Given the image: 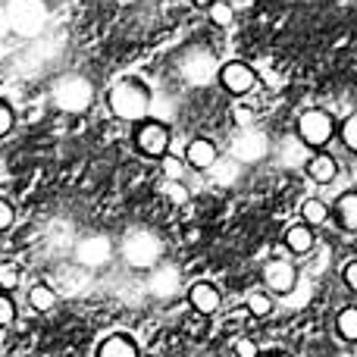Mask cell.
Returning <instances> with one entry per match:
<instances>
[{
    "label": "cell",
    "instance_id": "obj_23",
    "mask_svg": "<svg viewBox=\"0 0 357 357\" xmlns=\"http://www.w3.org/2000/svg\"><path fill=\"white\" fill-rule=\"evenodd\" d=\"M342 138H345V148L357 154V116L345 119V126H342Z\"/></svg>",
    "mask_w": 357,
    "mask_h": 357
},
{
    "label": "cell",
    "instance_id": "obj_16",
    "mask_svg": "<svg viewBox=\"0 0 357 357\" xmlns=\"http://www.w3.org/2000/svg\"><path fill=\"white\" fill-rule=\"evenodd\" d=\"M301 216H304V226H323L329 216V207L320 197H310V201L301 204Z\"/></svg>",
    "mask_w": 357,
    "mask_h": 357
},
{
    "label": "cell",
    "instance_id": "obj_21",
    "mask_svg": "<svg viewBox=\"0 0 357 357\" xmlns=\"http://www.w3.org/2000/svg\"><path fill=\"white\" fill-rule=\"evenodd\" d=\"M248 310H251L254 317H270L273 314V301L266 291H251L248 295Z\"/></svg>",
    "mask_w": 357,
    "mask_h": 357
},
{
    "label": "cell",
    "instance_id": "obj_1",
    "mask_svg": "<svg viewBox=\"0 0 357 357\" xmlns=\"http://www.w3.org/2000/svg\"><path fill=\"white\" fill-rule=\"evenodd\" d=\"M110 107H113V113H116L119 119H144L148 116V110H151V94H148V88L142 85V82H119L116 88H113V94H110Z\"/></svg>",
    "mask_w": 357,
    "mask_h": 357
},
{
    "label": "cell",
    "instance_id": "obj_14",
    "mask_svg": "<svg viewBox=\"0 0 357 357\" xmlns=\"http://www.w3.org/2000/svg\"><path fill=\"white\" fill-rule=\"evenodd\" d=\"M98 357H138V348L129 335H110V339L98 348Z\"/></svg>",
    "mask_w": 357,
    "mask_h": 357
},
{
    "label": "cell",
    "instance_id": "obj_8",
    "mask_svg": "<svg viewBox=\"0 0 357 357\" xmlns=\"http://www.w3.org/2000/svg\"><path fill=\"white\" fill-rule=\"evenodd\" d=\"M232 151L238 160H260V157L266 154V138L260 135V132H241V135L235 138Z\"/></svg>",
    "mask_w": 357,
    "mask_h": 357
},
{
    "label": "cell",
    "instance_id": "obj_24",
    "mask_svg": "<svg viewBox=\"0 0 357 357\" xmlns=\"http://www.w3.org/2000/svg\"><path fill=\"white\" fill-rule=\"evenodd\" d=\"M13 317H16V304H13L10 298L0 295V326H10Z\"/></svg>",
    "mask_w": 357,
    "mask_h": 357
},
{
    "label": "cell",
    "instance_id": "obj_32",
    "mask_svg": "<svg viewBox=\"0 0 357 357\" xmlns=\"http://www.w3.org/2000/svg\"><path fill=\"white\" fill-rule=\"evenodd\" d=\"M273 357H285V354H273Z\"/></svg>",
    "mask_w": 357,
    "mask_h": 357
},
{
    "label": "cell",
    "instance_id": "obj_26",
    "mask_svg": "<svg viewBox=\"0 0 357 357\" xmlns=\"http://www.w3.org/2000/svg\"><path fill=\"white\" fill-rule=\"evenodd\" d=\"M10 129H13V110L0 100V135H6Z\"/></svg>",
    "mask_w": 357,
    "mask_h": 357
},
{
    "label": "cell",
    "instance_id": "obj_11",
    "mask_svg": "<svg viewBox=\"0 0 357 357\" xmlns=\"http://www.w3.org/2000/svg\"><path fill=\"white\" fill-rule=\"evenodd\" d=\"M285 248H289L291 254H310L314 251V232H310V226L298 222V226L285 229Z\"/></svg>",
    "mask_w": 357,
    "mask_h": 357
},
{
    "label": "cell",
    "instance_id": "obj_31",
    "mask_svg": "<svg viewBox=\"0 0 357 357\" xmlns=\"http://www.w3.org/2000/svg\"><path fill=\"white\" fill-rule=\"evenodd\" d=\"M191 3H197V6H210V3H216V0H191Z\"/></svg>",
    "mask_w": 357,
    "mask_h": 357
},
{
    "label": "cell",
    "instance_id": "obj_30",
    "mask_svg": "<svg viewBox=\"0 0 357 357\" xmlns=\"http://www.w3.org/2000/svg\"><path fill=\"white\" fill-rule=\"evenodd\" d=\"M167 195L173 197V201H178V204H182L185 197H188V195L182 191V185H178V182H169V185H167Z\"/></svg>",
    "mask_w": 357,
    "mask_h": 357
},
{
    "label": "cell",
    "instance_id": "obj_29",
    "mask_svg": "<svg viewBox=\"0 0 357 357\" xmlns=\"http://www.w3.org/2000/svg\"><path fill=\"white\" fill-rule=\"evenodd\" d=\"M342 276H345L348 289H351V291H357V260H351V264L345 266V273H342Z\"/></svg>",
    "mask_w": 357,
    "mask_h": 357
},
{
    "label": "cell",
    "instance_id": "obj_28",
    "mask_svg": "<svg viewBox=\"0 0 357 357\" xmlns=\"http://www.w3.org/2000/svg\"><path fill=\"white\" fill-rule=\"evenodd\" d=\"M13 216H16V213H13L10 204L0 201V229H10L13 226Z\"/></svg>",
    "mask_w": 357,
    "mask_h": 357
},
{
    "label": "cell",
    "instance_id": "obj_7",
    "mask_svg": "<svg viewBox=\"0 0 357 357\" xmlns=\"http://www.w3.org/2000/svg\"><path fill=\"white\" fill-rule=\"evenodd\" d=\"M188 301H191V307L197 310V314H213V310H220V289L216 285H210V282H195L188 289Z\"/></svg>",
    "mask_w": 357,
    "mask_h": 357
},
{
    "label": "cell",
    "instance_id": "obj_2",
    "mask_svg": "<svg viewBox=\"0 0 357 357\" xmlns=\"http://www.w3.org/2000/svg\"><path fill=\"white\" fill-rule=\"evenodd\" d=\"M333 132H335V123L326 110H307L298 119V135H301V142L307 148H323L333 138Z\"/></svg>",
    "mask_w": 357,
    "mask_h": 357
},
{
    "label": "cell",
    "instance_id": "obj_12",
    "mask_svg": "<svg viewBox=\"0 0 357 357\" xmlns=\"http://www.w3.org/2000/svg\"><path fill=\"white\" fill-rule=\"evenodd\" d=\"M304 167H307L310 178H314V182H320V185L333 182L335 173H339V167H335V160H333V157H329V154H310Z\"/></svg>",
    "mask_w": 357,
    "mask_h": 357
},
{
    "label": "cell",
    "instance_id": "obj_10",
    "mask_svg": "<svg viewBox=\"0 0 357 357\" xmlns=\"http://www.w3.org/2000/svg\"><path fill=\"white\" fill-rule=\"evenodd\" d=\"M88 100H91V88H88V82H79V79L56 91V104L66 107V110H82Z\"/></svg>",
    "mask_w": 357,
    "mask_h": 357
},
{
    "label": "cell",
    "instance_id": "obj_18",
    "mask_svg": "<svg viewBox=\"0 0 357 357\" xmlns=\"http://www.w3.org/2000/svg\"><path fill=\"white\" fill-rule=\"evenodd\" d=\"M176 289H178V273L176 270H167V266H163V270L151 279V291H154V295H160V298L173 295Z\"/></svg>",
    "mask_w": 357,
    "mask_h": 357
},
{
    "label": "cell",
    "instance_id": "obj_6",
    "mask_svg": "<svg viewBox=\"0 0 357 357\" xmlns=\"http://www.w3.org/2000/svg\"><path fill=\"white\" fill-rule=\"evenodd\" d=\"M135 142H138V148H142V154L163 157L169 148V129L163 123H144L142 129L135 132Z\"/></svg>",
    "mask_w": 357,
    "mask_h": 357
},
{
    "label": "cell",
    "instance_id": "obj_4",
    "mask_svg": "<svg viewBox=\"0 0 357 357\" xmlns=\"http://www.w3.org/2000/svg\"><path fill=\"white\" fill-rule=\"evenodd\" d=\"M220 82H222V88H226V91L248 94V91H254V85H257V73H254L248 63L232 60V63H226V66L220 69Z\"/></svg>",
    "mask_w": 357,
    "mask_h": 357
},
{
    "label": "cell",
    "instance_id": "obj_15",
    "mask_svg": "<svg viewBox=\"0 0 357 357\" xmlns=\"http://www.w3.org/2000/svg\"><path fill=\"white\" fill-rule=\"evenodd\" d=\"M107 257H110V245H107L104 238H88L85 245L79 248V260L88 266H100Z\"/></svg>",
    "mask_w": 357,
    "mask_h": 357
},
{
    "label": "cell",
    "instance_id": "obj_27",
    "mask_svg": "<svg viewBox=\"0 0 357 357\" xmlns=\"http://www.w3.org/2000/svg\"><path fill=\"white\" fill-rule=\"evenodd\" d=\"M163 173H167V176L176 182V178L182 176V163H178L176 157H167V160H163Z\"/></svg>",
    "mask_w": 357,
    "mask_h": 357
},
{
    "label": "cell",
    "instance_id": "obj_13",
    "mask_svg": "<svg viewBox=\"0 0 357 357\" xmlns=\"http://www.w3.org/2000/svg\"><path fill=\"white\" fill-rule=\"evenodd\" d=\"M335 216H339V226L345 232H357V191H345L335 201Z\"/></svg>",
    "mask_w": 357,
    "mask_h": 357
},
{
    "label": "cell",
    "instance_id": "obj_20",
    "mask_svg": "<svg viewBox=\"0 0 357 357\" xmlns=\"http://www.w3.org/2000/svg\"><path fill=\"white\" fill-rule=\"evenodd\" d=\"M29 301H31V307L35 310H50L54 307V301H56V295L47 289V285H35V289L29 291Z\"/></svg>",
    "mask_w": 357,
    "mask_h": 357
},
{
    "label": "cell",
    "instance_id": "obj_9",
    "mask_svg": "<svg viewBox=\"0 0 357 357\" xmlns=\"http://www.w3.org/2000/svg\"><path fill=\"white\" fill-rule=\"evenodd\" d=\"M185 160H188V167H195V169H213L216 167L213 142H207V138H195V142L188 144V151H185Z\"/></svg>",
    "mask_w": 357,
    "mask_h": 357
},
{
    "label": "cell",
    "instance_id": "obj_3",
    "mask_svg": "<svg viewBox=\"0 0 357 357\" xmlns=\"http://www.w3.org/2000/svg\"><path fill=\"white\" fill-rule=\"evenodd\" d=\"M157 257H160V241H157L154 235H151V232L129 235V241H126V260H129L132 266L148 270V266L157 264Z\"/></svg>",
    "mask_w": 357,
    "mask_h": 357
},
{
    "label": "cell",
    "instance_id": "obj_17",
    "mask_svg": "<svg viewBox=\"0 0 357 357\" xmlns=\"http://www.w3.org/2000/svg\"><path fill=\"white\" fill-rule=\"evenodd\" d=\"M335 329L345 342H357V307H342L335 317Z\"/></svg>",
    "mask_w": 357,
    "mask_h": 357
},
{
    "label": "cell",
    "instance_id": "obj_19",
    "mask_svg": "<svg viewBox=\"0 0 357 357\" xmlns=\"http://www.w3.org/2000/svg\"><path fill=\"white\" fill-rule=\"evenodd\" d=\"M207 10H210V22H213V25H220V29H229V25H232L235 10H232V6H229V3H222V0H216V3H210Z\"/></svg>",
    "mask_w": 357,
    "mask_h": 357
},
{
    "label": "cell",
    "instance_id": "obj_5",
    "mask_svg": "<svg viewBox=\"0 0 357 357\" xmlns=\"http://www.w3.org/2000/svg\"><path fill=\"white\" fill-rule=\"evenodd\" d=\"M264 285L276 295H289L298 285V270L289 264V260H270L264 266Z\"/></svg>",
    "mask_w": 357,
    "mask_h": 357
},
{
    "label": "cell",
    "instance_id": "obj_25",
    "mask_svg": "<svg viewBox=\"0 0 357 357\" xmlns=\"http://www.w3.org/2000/svg\"><path fill=\"white\" fill-rule=\"evenodd\" d=\"M235 354L238 357H257V345L251 339H238L235 342Z\"/></svg>",
    "mask_w": 357,
    "mask_h": 357
},
{
    "label": "cell",
    "instance_id": "obj_22",
    "mask_svg": "<svg viewBox=\"0 0 357 357\" xmlns=\"http://www.w3.org/2000/svg\"><path fill=\"white\" fill-rule=\"evenodd\" d=\"M16 285H19V266L0 264V289H16Z\"/></svg>",
    "mask_w": 357,
    "mask_h": 357
}]
</instances>
